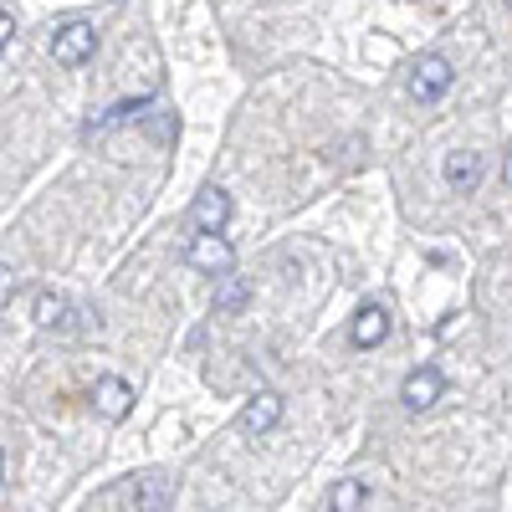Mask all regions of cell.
Masks as SVG:
<instances>
[{"instance_id": "6da1fadb", "label": "cell", "mask_w": 512, "mask_h": 512, "mask_svg": "<svg viewBox=\"0 0 512 512\" xmlns=\"http://www.w3.org/2000/svg\"><path fill=\"white\" fill-rule=\"evenodd\" d=\"M451 82H456V67L441 57V52H425L410 62V77H405V93L420 103V108H431L451 93Z\"/></svg>"}, {"instance_id": "7a4b0ae2", "label": "cell", "mask_w": 512, "mask_h": 512, "mask_svg": "<svg viewBox=\"0 0 512 512\" xmlns=\"http://www.w3.org/2000/svg\"><path fill=\"white\" fill-rule=\"evenodd\" d=\"M185 262H190L195 272H205V277H221V272L236 267V246L226 241V231H195Z\"/></svg>"}, {"instance_id": "3957f363", "label": "cell", "mask_w": 512, "mask_h": 512, "mask_svg": "<svg viewBox=\"0 0 512 512\" xmlns=\"http://www.w3.org/2000/svg\"><path fill=\"white\" fill-rule=\"evenodd\" d=\"M98 52V31L88 21H67L62 31H52V62L57 67H82V62H93Z\"/></svg>"}, {"instance_id": "277c9868", "label": "cell", "mask_w": 512, "mask_h": 512, "mask_svg": "<svg viewBox=\"0 0 512 512\" xmlns=\"http://www.w3.org/2000/svg\"><path fill=\"white\" fill-rule=\"evenodd\" d=\"M441 395H446V379H441V369H436V364H420V369H410V374H405V384H400V405H405L410 415L431 410Z\"/></svg>"}, {"instance_id": "5b68a950", "label": "cell", "mask_w": 512, "mask_h": 512, "mask_svg": "<svg viewBox=\"0 0 512 512\" xmlns=\"http://www.w3.org/2000/svg\"><path fill=\"white\" fill-rule=\"evenodd\" d=\"M31 318H36L41 333H72L77 318H88V313H77L62 292H36L31 297Z\"/></svg>"}, {"instance_id": "8992f818", "label": "cell", "mask_w": 512, "mask_h": 512, "mask_svg": "<svg viewBox=\"0 0 512 512\" xmlns=\"http://www.w3.org/2000/svg\"><path fill=\"white\" fill-rule=\"evenodd\" d=\"M282 410H287V400L277 395V390H256L246 405H241V415H236V425H241V431L246 436H267L272 431V425L282 420Z\"/></svg>"}, {"instance_id": "52a82bcc", "label": "cell", "mask_w": 512, "mask_h": 512, "mask_svg": "<svg viewBox=\"0 0 512 512\" xmlns=\"http://www.w3.org/2000/svg\"><path fill=\"white\" fill-rule=\"evenodd\" d=\"M390 328H395L390 308H384V303H369V308H359L354 323H349V344H354V349H379L384 338H390Z\"/></svg>"}, {"instance_id": "ba28073f", "label": "cell", "mask_w": 512, "mask_h": 512, "mask_svg": "<svg viewBox=\"0 0 512 512\" xmlns=\"http://www.w3.org/2000/svg\"><path fill=\"white\" fill-rule=\"evenodd\" d=\"M226 221H231V195L221 185H205L190 205V226L195 231H226Z\"/></svg>"}, {"instance_id": "9c48e42d", "label": "cell", "mask_w": 512, "mask_h": 512, "mask_svg": "<svg viewBox=\"0 0 512 512\" xmlns=\"http://www.w3.org/2000/svg\"><path fill=\"white\" fill-rule=\"evenodd\" d=\"M93 410H98L103 420H123L128 410H134V384L118 379V374H103V379L93 384Z\"/></svg>"}, {"instance_id": "30bf717a", "label": "cell", "mask_w": 512, "mask_h": 512, "mask_svg": "<svg viewBox=\"0 0 512 512\" xmlns=\"http://www.w3.org/2000/svg\"><path fill=\"white\" fill-rule=\"evenodd\" d=\"M446 185L461 190V195H472V190L482 185V154H472V149L446 154Z\"/></svg>"}, {"instance_id": "8fae6325", "label": "cell", "mask_w": 512, "mask_h": 512, "mask_svg": "<svg viewBox=\"0 0 512 512\" xmlns=\"http://www.w3.org/2000/svg\"><path fill=\"white\" fill-rule=\"evenodd\" d=\"M128 497H134V512H164L169 502H175V482L159 477V472H149V477L134 482V492H128Z\"/></svg>"}, {"instance_id": "7c38bea8", "label": "cell", "mask_w": 512, "mask_h": 512, "mask_svg": "<svg viewBox=\"0 0 512 512\" xmlns=\"http://www.w3.org/2000/svg\"><path fill=\"white\" fill-rule=\"evenodd\" d=\"M251 282L236 277V272H221V287H216V318H236L246 303H251Z\"/></svg>"}, {"instance_id": "4fadbf2b", "label": "cell", "mask_w": 512, "mask_h": 512, "mask_svg": "<svg viewBox=\"0 0 512 512\" xmlns=\"http://www.w3.org/2000/svg\"><path fill=\"white\" fill-rule=\"evenodd\" d=\"M149 113V93L144 98H128V103H118V108H108L103 118H93L88 123V139H103L108 128H118V123H128V118H144Z\"/></svg>"}, {"instance_id": "5bb4252c", "label": "cell", "mask_w": 512, "mask_h": 512, "mask_svg": "<svg viewBox=\"0 0 512 512\" xmlns=\"http://www.w3.org/2000/svg\"><path fill=\"white\" fill-rule=\"evenodd\" d=\"M364 502H369V482H359V477H344L328 492V512H359Z\"/></svg>"}, {"instance_id": "9a60e30c", "label": "cell", "mask_w": 512, "mask_h": 512, "mask_svg": "<svg viewBox=\"0 0 512 512\" xmlns=\"http://www.w3.org/2000/svg\"><path fill=\"white\" fill-rule=\"evenodd\" d=\"M11 297H16V272H11L6 262H0V308H6Z\"/></svg>"}, {"instance_id": "2e32d148", "label": "cell", "mask_w": 512, "mask_h": 512, "mask_svg": "<svg viewBox=\"0 0 512 512\" xmlns=\"http://www.w3.org/2000/svg\"><path fill=\"white\" fill-rule=\"evenodd\" d=\"M11 36H16V21H11V11H6V6H0V52L11 47Z\"/></svg>"}, {"instance_id": "e0dca14e", "label": "cell", "mask_w": 512, "mask_h": 512, "mask_svg": "<svg viewBox=\"0 0 512 512\" xmlns=\"http://www.w3.org/2000/svg\"><path fill=\"white\" fill-rule=\"evenodd\" d=\"M0 482H6V451H0Z\"/></svg>"}]
</instances>
